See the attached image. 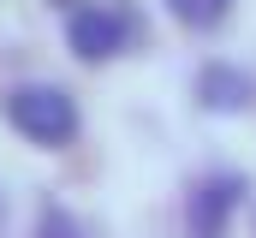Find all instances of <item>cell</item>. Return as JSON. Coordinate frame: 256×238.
<instances>
[{
    "instance_id": "7a4b0ae2",
    "label": "cell",
    "mask_w": 256,
    "mask_h": 238,
    "mask_svg": "<svg viewBox=\"0 0 256 238\" xmlns=\"http://www.w3.org/2000/svg\"><path fill=\"white\" fill-rule=\"evenodd\" d=\"M126 36H131V24H126V12H114V6H84V12L72 18V48H78L84 60L120 54Z\"/></svg>"
},
{
    "instance_id": "277c9868",
    "label": "cell",
    "mask_w": 256,
    "mask_h": 238,
    "mask_svg": "<svg viewBox=\"0 0 256 238\" xmlns=\"http://www.w3.org/2000/svg\"><path fill=\"white\" fill-rule=\"evenodd\" d=\"M173 12H179L185 24H196V30H208V24H220V18L232 12V0H173Z\"/></svg>"
},
{
    "instance_id": "5b68a950",
    "label": "cell",
    "mask_w": 256,
    "mask_h": 238,
    "mask_svg": "<svg viewBox=\"0 0 256 238\" xmlns=\"http://www.w3.org/2000/svg\"><path fill=\"white\" fill-rule=\"evenodd\" d=\"M36 238H84V226H78L66 208H48V214H42V226H36Z\"/></svg>"
},
{
    "instance_id": "3957f363",
    "label": "cell",
    "mask_w": 256,
    "mask_h": 238,
    "mask_svg": "<svg viewBox=\"0 0 256 238\" xmlns=\"http://www.w3.org/2000/svg\"><path fill=\"white\" fill-rule=\"evenodd\" d=\"M232 202H238V184L232 178H208L202 190H191V232L196 238H220Z\"/></svg>"
},
{
    "instance_id": "6da1fadb",
    "label": "cell",
    "mask_w": 256,
    "mask_h": 238,
    "mask_svg": "<svg viewBox=\"0 0 256 238\" xmlns=\"http://www.w3.org/2000/svg\"><path fill=\"white\" fill-rule=\"evenodd\" d=\"M6 119H12L18 137H30L42 149H60V143L78 137V102L60 84H18L6 96Z\"/></svg>"
}]
</instances>
